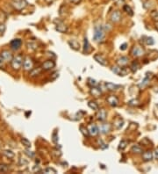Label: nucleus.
<instances>
[{"instance_id":"f257e3e1","label":"nucleus","mask_w":158,"mask_h":174,"mask_svg":"<svg viewBox=\"0 0 158 174\" xmlns=\"http://www.w3.org/2000/svg\"><path fill=\"white\" fill-rule=\"evenodd\" d=\"M105 39V29L102 26L99 25L94 27L93 40L96 42H101Z\"/></svg>"},{"instance_id":"f03ea898","label":"nucleus","mask_w":158,"mask_h":174,"mask_svg":"<svg viewBox=\"0 0 158 174\" xmlns=\"http://www.w3.org/2000/svg\"><path fill=\"white\" fill-rule=\"evenodd\" d=\"M23 56L21 55H18L16 56H14L13 58V60H11V67H13V69H15V71H18V69H19L23 64Z\"/></svg>"},{"instance_id":"7ed1b4c3","label":"nucleus","mask_w":158,"mask_h":174,"mask_svg":"<svg viewBox=\"0 0 158 174\" xmlns=\"http://www.w3.org/2000/svg\"><path fill=\"white\" fill-rule=\"evenodd\" d=\"M112 71L113 72H114L116 75L118 76H126L128 74L129 71H128V69L125 68V67H121V66H114L112 68Z\"/></svg>"},{"instance_id":"20e7f679","label":"nucleus","mask_w":158,"mask_h":174,"mask_svg":"<svg viewBox=\"0 0 158 174\" xmlns=\"http://www.w3.org/2000/svg\"><path fill=\"white\" fill-rule=\"evenodd\" d=\"M11 5H13L14 9H16L18 11H21L23 9H25L28 4L26 0H15V1L11 3Z\"/></svg>"},{"instance_id":"39448f33","label":"nucleus","mask_w":158,"mask_h":174,"mask_svg":"<svg viewBox=\"0 0 158 174\" xmlns=\"http://www.w3.org/2000/svg\"><path fill=\"white\" fill-rule=\"evenodd\" d=\"M33 60L28 56L26 57L23 61V69H25V71H30L31 69H33Z\"/></svg>"},{"instance_id":"423d86ee","label":"nucleus","mask_w":158,"mask_h":174,"mask_svg":"<svg viewBox=\"0 0 158 174\" xmlns=\"http://www.w3.org/2000/svg\"><path fill=\"white\" fill-rule=\"evenodd\" d=\"M111 129H112V127L109 123H103L99 127V133L105 135L111 131Z\"/></svg>"},{"instance_id":"0eeeda50","label":"nucleus","mask_w":158,"mask_h":174,"mask_svg":"<svg viewBox=\"0 0 158 174\" xmlns=\"http://www.w3.org/2000/svg\"><path fill=\"white\" fill-rule=\"evenodd\" d=\"M10 46H11V49L13 50H18L22 46V41L20 39H14L11 41Z\"/></svg>"},{"instance_id":"6e6552de","label":"nucleus","mask_w":158,"mask_h":174,"mask_svg":"<svg viewBox=\"0 0 158 174\" xmlns=\"http://www.w3.org/2000/svg\"><path fill=\"white\" fill-rule=\"evenodd\" d=\"M55 67V63L53 60H47L42 64V69L44 71H50V69H54Z\"/></svg>"},{"instance_id":"1a4fd4ad","label":"nucleus","mask_w":158,"mask_h":174,"mask_svg":"<svg viewBox=\"0 0 158 174\" xmlns=\"http://www.w3.org/2000/svg\"><path fill=\"white\" fill-rule=\"evenodd\" d=\"M88 130H89V133H90V135H92V136H96L99 133V127L97 126L96 124H90L88 126Z\"/></svg>"},{"instance_id":"9d476101","label":"nucleus","mask_w":158,"mask_h":174,"mask_svg":"<svg viewBox=\"0 0 158 174\" xmlns=\"http://www.w3.org/2000/svg\"><path fill=\"white\" fill-rule=\"evenodd\" d=\"M106 101L107 103L110 105L111 107H117L119 105V99L116 97V96H113V95H111V96H109L107 99H106Z\"/></svg>"},{"instance_id":"9b49d317","label":"nucleus","mask_w":158,"mask_h":174,"mask_svg":"<svg viewBox=\"0 0 158 174\" xmlns=\"http://www.w3.org/2000/svg\"><path fill=\"white\" fill-rule=\"evenodd\" d=\"M93 58H94V60L98 63H99L100 65H102V66H106L107 64H108V63H107V61H106V59L105 57H103L102 55H95L94 56H93Z\"/></svg>"},{"instance_id":"f8f14e48","label":"nucleus","mask_w":158,"mask_h":174,"mask_svg":"<svg viewBox=\"0 0 158 174\" xmlns=\"http://www.w3.org/2000/svg\"><path fill=\"white\" fill-rule=\"evenodd\" d=\"M132 55L135 57H139V56H141L144 55V50L141 48V47H135L133 49H132Z\"/></svg>"},{"instance_id":"ddd939ff","label":"nucleus","mask_w":158,"mask_h":174,"mask_svg":"<svg viewBox=\"0 0 158 174\" xmlns=\"http://www.w3.org/2000/svg\"><path fill=\"white\" fill-rule=\"evenodd\" d=\"M55 29L59 32V33H64L68 31V27L64 24V23H63L62 21L58 22V24L56 25L55 27Z\"/></svg>"},{"instance_id":"4468645a","label":"nucleus","mask_w":158,"mask_h":174,"mask_svg":"<svg viewBox=\"0 0 158 174\" xmlns=\"http://www.w3.org/2000/svg\"><path fill=\"white\" fill-rule=\"evenodd\" d=\"M106 117H107V113H106V111L105 109H100L99 110L98 112V114H97V118H98L99 121H105L106 120Z\"/></svg>"},{"instance_id":"2eb2a0df","label":"nucleus","mask_w":158,"mask_h":174,"mask_svg":"<svg viewBox=\"0 0 158 174\" xmlns=\"http://www.w3.org/2000/svg\"><path fill=\"white\" fill-rule=\"evenodd\" d=\"M121 19V14L119 11H114L113 13L111 14V20L113 23H117Z\"/></svg>"},{"instance_id":"dca6fc26","label":"nucleus","mask_w":158,"mask_h":174,"mask_svg":"<svg viewBox=\"0 0 158 174\" xmlns=\"http://www.w3.org/2000/svg\"><path fill=\"white\" fill-rule=\"evenodd\" d=\"M68 43H69V45L70 46V48H71L72 49H74V50H76V51L79 50V49H80V44H79V42H78L77 41H76V40H70V41H68Z\"/></svg>"},{"instance_id":"f3484780","label":"nucleus","mask_w":158,"mask_h":174,"mask_svg":"<svg viewBox=\"0 0 158 174\" xmlns=\"http://www.w3.org/2000/svg\"><path fill=\"white\" fill-rule=\"evenodd\" d=\"M1 56L3 57V59L5 60V62H11L13 60V55L11 54V52L9 51H3L1 53Z\"/></svg>"},{"instance_id":"a211bd4d","label":"nucleus","mask_w":158,"mask_h":174,"mask_svg":"<svg viewBox=\"0 0 158 174\" xmlns=\"http://www.w3.org/2000/svg\"><path fill=\"white\" fill-rule=\"evenodd\" d=\"M91 94L95 98H99V96H101L102 91H101V90L99 88H98V86H97V87H91Z\"/></svg>"},{"instance_id":"6ab92c4d","label":"nucleus","mask_w":158,"mask_h":174,"mask_svg":"<svg viewBox=\"0 0 158 174\" xmlns=\"http://www.w3.org/2000/svg\"><path fill=\"white\" fill-rule=\"evenodd\" d=\"M128 61L129 60H128V58L127 56H121V57H119V59L117 60V64L119 66L124 67V66H126L128 63Z\"/></svg>"},{"instance_id":"aec40b11","label":"nucleus","mask_w":158,"mask_h":174,"mask_svg":"<svg viewBox=\"0 0 158 174\" xmlns=\"http://www.w3.org/2000/svg\"><path fill=\"white\" fill-rule=\"evenodd\" d=\"M105 88L108 90V91H117L119 89L121 88V85H115V84H113V83H105Z\"/></svg>"},{"instance_id":"412c9836","label":"nucleus","mask_w":158,"mask_h":174,"mask_svg":"<svg viewBox=\"0 0 158 174\" xmlns=\"http://www.w3.org/2000/svg\"><path fill=\"white\" fill-rule=\"evenodd\" d=\"M154 157V155L151 151H146L142 154V159L146 162L148 161H151Z\"/></svg>"},{"instance_id":"4be33fe9","label":"nucleus","mask_w":158,"mask_h":174,"mask_svg":"<svg viewBox=\"0 0 158 174\" xmlns=\"http://www.w3.org/2000/svg\"><path fill=\"white\" fill-rule=\"evenodd\" d=\"M152 77V74L149 77V73H147V75H146V77H144V79L141 81V83L140 84V87H145L146 85H147L149 82L150 78Z\"/></svg>"},{"instance_id":"5701e85b","label":"nucleus","mask_w":158,"mask_h":174,"mask_svg":"<svg viewBox=\"0 0 158 174\" xmlns=\"http://www.w3.org/2000/svg\"><path fill=\"white\" fill-rule=\"evenodd\" d=\"M41 71H42V68L41 69V68H37V69H36V68L33 69H33H31V71H30V77H36V76L40 75Z\"/></svg>"},{"instance_id":"b1692460","label":"nucleus","mask_w":158,"mask_h":174,"mask_svg":"<svg viewBox=\"0 0 158 174\" xmlns=\"http://www.w3.org/2000/svg\"><path fill=\"white\" fill-rule=\"evenodd\" d=\"M131 151L133 152V153H136V154H141L143 152V149L141 146L139 145H133L132 148H131Z\"/></svg>"},{"instance_id":"393cba45","label":"nucleus","mask_w":158,"mask_h":174,"mask_svg":"<svg viewBox=\"0 0 158 174\" xmlns=\"http://www.w3.org/2000/svg\"><path fill=\"white\" fill-rule=\"evenodd\" d=\"M88 107H89L91 109L94 110V111H98V110L99 109V105H98V104H97L95 101H93V100H91V101L88 102Z\"/></svg>"},{"instance_id":"a878e982","label":"nucleus","mask_w":158,"mask_h":174,"mask_svg":"<svg viewBox=\"0 0 158 174\" xmlns=\"http://www.w3.org/2000/svg\"><path fill=\"white\" fill-rule=\"evenodd\" d=\"M90 50V44H89V41L87 39V37L84 38V41H83V51L88 53Z\"/></svg>"},{"instance_id":"bb28decb","label":"nucleus","mask_w":158,"mask_h":174,"mask_svg":"<svg viewBox=\"0 0 158 174\" xmlns=\"http://www.w3.org/2000/svg\"><path fill=\"white\" fill-rule=\"evenodd\" d=\"M79 129H80L81 133H82L84 136H85V137H89V136H90V133H89V130H88L87 127H83V126H81V127H79Z\"/></svg>"},{"instance_id":"cd10ccee","label":"nucleus","mask_w":158,"mask_h":174,"mask_svg":"<svg viewBox=\"0 0 158 174\" xmlns=\"http://www.w3.org/2000/svg\"><path fill=\"white\" fill-rule=\"evenodd\" d=\"M123 10L126 11V13L129 15V16H133V11L132 10V8L128 5H125L123 7Z\"/></svg>"},{"instance_id":"c85d7f7f","label":"nucleus","mask_w":158,"mask_h":174,"mask_svg":"<svg viewBox=\"0 0 158 174\" xmlns=\"http://www.w3.org/2000/svg\"><path fill=\"white\" fill-rule=\"evenodd\" d=\"M42 172H43V173H46V174H50V173H52V174H55V173H57V171H56L55 169H54V168L47 167V168L44 169Z\"/></svg>"},{"instance_id":"c756f323","label":"nucleus","mask_w":158,"mask_h":174,"mask_svg":"<svg viewBox=\"0 0 158 174\" xmlns=\"http://www.w3.org/2000/svg\"><path fill=\"white\" fill-rule=\"evenodd\" d=\"M3 155L5 157H6L7 158H13L14 157V153L11 151V150H5V151L3 152Z\"/></svg>"},{"instance_id":"7c9ffc66","label":"nucleus","mask_w":158,"mask_h":174,"mask_svg":"<svg viewBox=\"0 0 158 174\" xmlns=\"http://www.w3.org/2000/svg\"><path fill=\"white\" fill-rule=\"evenodd\" d=\"M123 124H124V121L121 119H119V120L115 121V122H114V126L116 127L117 129H120L121 127H123Z\"/></svg>"},{"instance_id":"2f4dec72","label":"nucleus","mask_w":158,"mask_h":174,"mask_svg":"<svg viewBox=\"0 0 158 174\" xmlns=\"http://www.w3.org/2000/svg\"><path fill=\"white\" fill-rule=\"evenodd\" d=\"M88 85L91 86V87H97L99 85V83L97 82V81L93 78H88Z\"/></svg>"},{"instance_id":"473e14b6","label":"nucleus","mask_w":158,"mask_h":174,"mask_svg":"<svg viewBox=\"0 0 158 174\" xmlns=\"http://www.w3.org/2000/svg\"><path fill=\"white\" fill-rule=\"evenodd\" d=\"M150 17L155 22H158V11H152L150 13Z\"/></svg>"},{"instance_id":"72a5a7b5","label":"nucleus","mask_w":158,"mask_h":174,"mask_svg":"<svg viewBox=\"0 0 158 174\" xmlns=\"http://www.w3.org/2000/svg\"><path fill=\"white\" fill-rule=\"evenodd\" d=\"M21 143L26 148H30L31 147V143H30V141L27 140V138H22L21 139Z\"/></svg>"},{"instance_id":"f704fd0d","label":"nucleus","mask_w":158,"mask_h":174,"mask_svg":"<svg viewBox=\"0 0 158 174\" xmlns=\"http://www.w3.org/2000/svg\"><path fill=\"white\" fill-rule=\"evenodd\" d=\"M130 68H131V69H132L133 72H135V71H138V69L140 68V65H139V63H138L137 62H135V63H133V64L131 65Z\"/></svg>"},{"instance_id":"c9c22d12","label":"nucleus","mask_w":158,"mask_h":174,"mask_svg":"<svg viewBox=\"0 0 158 174\" xmlns=\"http://www.w3.org/2000/svg\"><path fill=\"white\" fill-rule=\"evenodd\" d=\"M128 144V143L125 140H122L120 143H119V149H121L123 150L127 148V145Z\"/></svg>"},{"instance_id":"e433bc0d","label":"nucleus","mask_w":158,"mask_h":174,"mask_svg":"<svg viewBox=\"0 0 158 174\" xmlns=\"http://www.w3.org/2000/svg\"><path fill=\"white\" fill-rule=\"evenodd\" d=\"M9 171V168L6 165H4V164H0V172L2 173H5Z\"/></svg>"},{"instance_id":"4c0bfd02","label":"nucleus","mask_w":158,"mask_h":174,"mask_svg":"<svg viewBox=\"0 0 158 174\" xmlns=\"http://www.w3.org/2000/svg\"><path fill=\"white\" fill-rule=\"evenodd\" d=\"M140 104L139 100L138 99H132L128 102V105L131 106V107H135V106H138Z\"/></svg>"},{"instance_id":"58836bf2","label":"nucleus","mask_w":158,"mask_h":174,"mask_svg":"<svg viewBox=\"0 0 158 174\" xmlns=\"http://www.w3.org/2000/svg\"><path fill=\"white\" fill-rule=\"evenodd\" d=\"M25 154L28 157H30V158H33L34 157V153L33 152V151H30L29 149H25Z\"/></svg>"},{"instance_id":"ea45409f","label":"nucleus","mask_w":158,"mask_h":174,"mask_svg":"<svg viewBox=\"0 0 158 174\" xmlns=\"http://www.w3.org/2000/svg\"><path fill=\"white\" fill-rule=\"evenodd\" d=\"M52 138H53V142H54L55 143H58V135H57L56 130L54 131V133H53V135H52Z\"/></svg>"},{"instance_id":"a19ab883","label":"nucleus","mask_w":158,"mask_h":174,"mask_svg":"<svg viewBox=\"0 0 158 174\" xmlns=\"http://www.w3.org/2000/svg\"><path fill=\"white\" fill-rule=\"evenodd\" d=\"M5 30H6L5 25V24H0V36L3 35L4 33L5 32Z\"/></svg>"},{"instance_id":"79ce46f5","label":"nucleus","mask_w":158,"mask_h":174,"mask_svg":"<svg viewBox=\"0 0 158 174\" xmlns=\"http://www.w3.org/2000/svg\"><path fill=\"white\" fill-rule=\"evenodd\" d=\"M99 147H100V149H107V148H108V145H107V144H105V143H103V141H102V140H99Z\"/></svg>"},{"instance_id":"37998d69","label":"nucleus","mask_w":158,"mask_h":174,"mask_svg":"<svg viewBox=\"0 0 158 174\" xmlns=\"http://www.w3.org/2000/svg\"><path fill=\"white\" fill-rule=\"evenodd\" d=\"M154 42H155V41L152 37H148L147 40H146V44H148V45H153Z\"/></svg>"},{"instance_id":"c03bdc74","label":"nucleus","mask_w":158,"mask_h":174,"mask_svg":"<svg viewBox=\"0 0 158 174\" xmlns=\"http://www.w3.org/2000/svg\"><path fill=\"white\" fill-rule=\"evenodd\" d=\"M59 77V73L58 72H55L52 76H51V80H55Z\"/></svg>"},{"instance_id":"a18cd8bd","label":"nucleus","mask_w":158,"mask_h":174,"mask_svg":"<svg viewBox=\"0 0 158 174\" xmlns=\"http://www.w3.org/2000/svg\"><path fill=\"white\" fill-rule=\"evenodd\" d=\"M127 43H124L120 46V50H126L127 49Z\"/></svg>"},{"instance_id":"49530a36","label":"nucleus","mask_w":158,"mask_h":174,"mask_svg":"<svg viewBox=\"0 0 158 174\" xmlns=\"http://www.w3.org/2000/svg\"><path fill=\"white\" fill-rule=\"evenodd\" d=\"M4 63H5V60L3 59V57L0 55V68H2L4 66Z\"/></svg>"},{"instance_id":"de8ad7c7","label":"nucleus","mask_w":158,"mask_h":174,"mask_svg":"<svg viewBox=\"0 0 158 174\" xmlns=\"http://www.w3.org/2000/svg\"><path fill=\"white\" fill-rule=\"evenodd\" d=\"M69 1L72 3V4H74V5H77L81 2V0H69Z\"/></svg>"},{"instance_id":"09e8293b","label":"nucleus","mask_w":158,"mask_h":174,"mask_svg":"<svg viewBox=\"0 0 158 174\" xmlns=\"http://www.w3.org/2000/svg\"><path fill=\"white\" fill-rule=\"evenodd\" d=\"M154 156H155V157L156 159H158V149H155V153H154Z\"/></svg>"},{"instance_id":"8fccbe9b","label":"nucleus","mask_w":158,"mask_h":174,"mask_svg":"<svg viewBox=\"0 0 158 174\" xmlns=\"http://www.w3.org/2000/svg\"><path fill=\"white\" fill-rule=\"evenodd\" d=\"M155 28H156L157 31H158V22H155Z\"/></svg>"},{"instance_id":"3c124183","label":"nucleus","mask_w":158,"mask_h":174,"mask_svg":"<svg viewBox=\"0 0 158 174\" xmlns=\"http://www.w3.org/2000/svg\"><path fill=\"white\" fill-rule=\"evenodd\" d=\"M156 107H158V104H157V105H156Z\"/></svg>"}]
</instances>
